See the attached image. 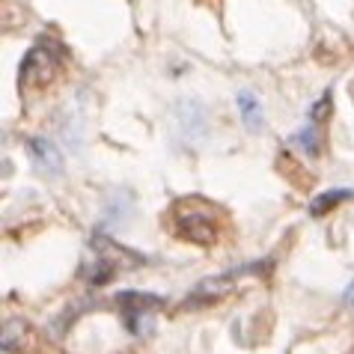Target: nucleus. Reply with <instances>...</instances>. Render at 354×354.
<instances>
[{
	"instance_id": "nucleus-5",
	"label": "nucleus",
	"mask_w": 354,
	"mask_h": 354,
	"mask_svg": "<svg viewBox=\"0 0 354 354\" xmlns=\"http://www.w3.org/2000/svg\"><path fill=\"white\" fill-rule=\"evenodd\" d=\"M232 289V277H209V280H203L200 286L194 289L191 295V301H200V304H212V301H218L223 298L226 292ZM188 301V304H191Z\"/></svg>"
},
{
	"instance_id": "nucleus-3",
	"label": "nucleus",
	"mask_w": 354,
	"mask_h": 354,
	"mask_svg": "<svg viewBox=\"0 0 354 354\" xmlns=\"http://www.w3.org/2000/svg\"><path fill=\"white\" fill-rule=\"evenodd\" d=\"M24 146H27V155H30V161L36 164L39 173H48V176L63 173V155L51 140H45V137H30Z\"/></svg>"
},
{
	"instance_id": "nucleus-1",
	"label": "nucleus",
	"mask_w": 354,
	"mask_h": 354,
	"mask_svg": "<svg viewBox=\"0 0 354 354\" xmlns=\"http://www.w3.org/2000/svg\"><path fill=\"white\" fill-rule=\"evenodd\" d=\"M57 77V54L45 45H36L21 63V86L42 90Z\"/></svg>"
},
{
	"instance_id": "nucleus-6",
	"label": "nucleus",
	"mask_w": 354,
	"mask_h": 354,
	"mask_svg": "<svg viewBox=\"0 0 354 354\" xmlns=\"http://www.w3.org/2000/svg\"><path fill=\"white\" fill-rule=\"evenodd\" d=\"M120 304H129V313H134V316H140V313H152L158 310L164 298H155V295H143V292H120V298H116Z\"/></svg>"
},
{
	"instance_id": "nucleus-7",
	"label": "nucleus",
	"mask_w": 354,
	"mask_h": 354,
	"mask_svg": "<svg viewBox=\"0 0 354 354\" xmlns=\"http://www.w3.org/2000/svg\"><path fill=\"white\" fill-rule=\"evenodd\" d=\"M351 191H342V188H337V191H324V194H319L316 200L310 203V214L313 218H322V214H330L337 205L342 203V200H351Z\"/></svg>"
},
{
	"instance_id": "nucleus-9",
	"label": "nucleus",
	"mask_w": 354,
	"mask_h": 354,
	"mask_svg": "<svg viewBox=\"0 0 354 354\" xmlns=\"http://www.w3.org/2000/svg\"><path fill=\"white\" fill-rule=\"evenodd\" d=\"M328 111H330V95L324 93V95H322V104H316V107H313V120H316V122H322L324 116H328Z\"/></svg>"
},
{
	"instance_id": "nucleus-10",
	"label": "nucleus",
	"mask_w": 354,
	"mask_h": 354,
	"mask_svg": "<svg viewBox=\"0 0 354 354\" xmlns=\"http://www.w3.org/2000/svg\"><path fill=\"white\" fill-rule=\"evenodd\" d=\"M342 298H346V304H351V307H354V283L346 289V295H342Z\"/></svg>"
},
{
	"instance_id": "nucleus-2",
	"label": "nucleus",
	"mask_w": 354,
	"mask_h": 354,
	"mask_svg": "<svg viewBox=\"0 0 354 354\" xmlns=\"http://www.w3.org/2000/svg\"><path fill=\"white\" fill-rule=\"evenodd\" d=\"M176 223H179V232L185 235L188 241L194 244H214L218 241V223H214V218L209 212H179L176 214Z\"/></svg>"
},
{
	"instance_id": "nucleus-4",
	"label": "nucleus",
	"mask_w": 354,
	"mask_h": 354,
	"mask_svg": "<svg viewBox=\"0 0 354 354\" xmlns=\"http://www.w3.org/2000/svg\"><path fill=\"white\" fill-rule=\"evenodd\" d=\"M235 104H239V116H241L244 129H248L250 134H259L262 125H265V116H262V104H259L257 93L241 90L239 95H235Z\"/></svg>"
},
{
	"instance_id": "nucleus-8",
	"label": "nucleus",
	"mask_w": 354,
	"mask_h": 354,
	"mask_svg": "<svg viewBox=\"0 0 354 354\" xmlns=\"http://www.w3.org/2000/svg\"><path fill=\"white\" fill-rule=\"evenodd\" d=\"M295 143H298L307 155H316V152H319V146H316V129H313V125H307V129H301V131H298V137H295Z\"/></svg>"
}]
</instances>
